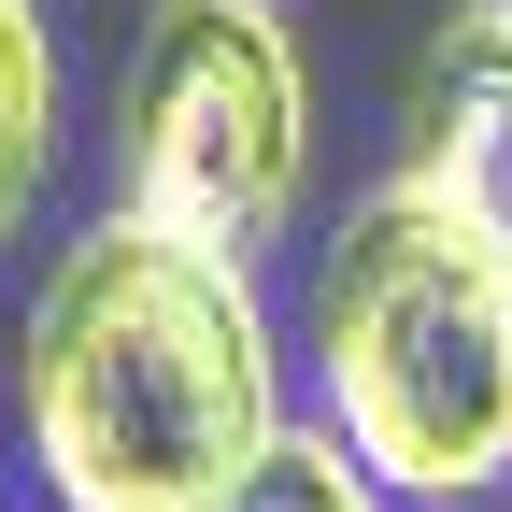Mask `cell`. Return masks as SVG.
<instances>
[{
    "label": "cell",
    "instance_id": "2",
    "mask_svg": "<svg viewBox=\"0 0 512 512\" xmlns=\"http://www.w3.org/2000/svg\"><path fill=\"white\" fill-rule=\"evenodd\" d=\"M313 342H328V413L370 484L470 498L512 470V242L441 214L427 185H384L342 228L313 285Z\"/></svg>",
    "mask_w": 512,
    "mask_h": 512
},
{
    "label": "cell",
    "instance_id": "3",
    "mask_svg": "<svg viewBox=\"0 0 512 512\" xmlns=\"http://www.w3.org/2000/svg\"><path fill=\"white\" fill-rule=\"evenodd\" d=\"M299 157H313V100H299L285 15L271 0H157L143 57H128V214L256 271L299 214Z\"/></svg>",
    "mask_w": 512,
    "mask_h": 512
},
{
    "label": "cell",
    "instance_id": "6",
    "mask_svg": "<svg viewBox=\"0 0 512 512\" xmlns=\"http://www.w3.org/2000/svg\"><path fill=\"white\" fill-rule=\"evenodd\" d=\"M228 512H370V470H356V441H285L271 427V456L228 484Z\"/></svg>",
    "mask_w": 512,
    "mask_h": 512
},
{
    "label": "cell",
    "instance_id": "1",
    "mask_svg": "<svg viewBox=\"0 0 512 512\" xmlns=\"http://www.w3.org/2000/svg\"><path fill=\"white\" fill-rule=\"evenodd\" d=\"M271 328L242 256L100 214L29 313V456L57 512H228L271 456Z\"/></svg>",
    "mask_w": 512,
    "mask_h": 512
},
{
    "label": "cell",
    "instance_id": "4",
    "mask_svg": "<svg viewBox=\"0 0 512 512\" xmlns=\"http://www.w3.org/2000/svg\"><path fill=\"white\" fill-rule=\"evenodd\" d=\"M441 214H470L484 242H512V0H470L456 29L427 43L413 86V171Z\"/></svg>",
    "mask_w": 512,
    "mask_h": 512
},
{
    "label": "cell",
    "instance_id": "5",
    "mask_svg": "<svg viewBox=\"0 0 512 512\" xmlns=\"http://www.w3.org/2000/svg\"><path fill=\"white\" fill-rule=\"evenodd\" d=\"M43 157H57V57H43V15H29V0H0V242L29 228Z\"/></svg>",
    "mask_w": 512,
    "mask_h": 512
}]
</instances>
